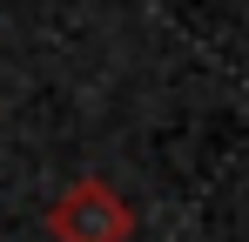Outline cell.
<instances>
[{"instance_id":"cell-1","label":"cell","mask_w":249,"mask_h":242,"mask_svg":"<svg viewBox=\"0 0 249 242\" xmlns=\"http://www.w3.org/2000/svg\"><path fill=\"white\" fill-rule=\"evenodd\" d=\"M128 229H135V215L101 175L68 182L54 195V208H47V236L54 242H128Z\"/></svg>"}]
</instances>
